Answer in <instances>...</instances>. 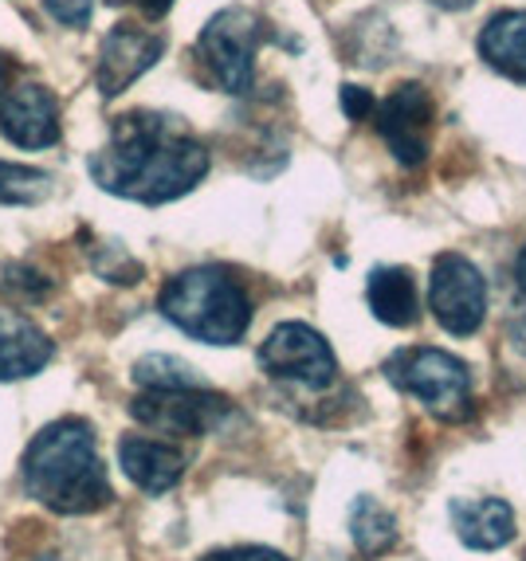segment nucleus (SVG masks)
I'll list each match as a JSON object with an SVG mask.
<instances>
[{"label": "nucleus", "instance_id": "obj_8", "mask_svg": "<svg viewBox=\"0 0 526 561\" xmlns=\"http://www.w3.org/2000/svg\"><path fill=\"white\" fill-rule=\"evenodd\" d=\"M130 416L161 436H208L232 416V401L213 389H178V393L134 397Z\"/></svg>", "mask_w": 526, "mask_h": 561}, {"label": "nucleus", "instance_id": "obj_20", "mask_svg": "<svg viewBox=\"0 0 526 561\" xmlns=\"http://www.w3.org/2000/svg\"><path fill=\"white\" fill-rule=\"evenodd\" d=\"M91 263H94V272L111 283H126V287H130V283L141 279V263L134 260L126 248H118V243H103V248H94Z\"/></svg>", "mask_w": 526, "mask_h": 561}, {"label": "nucleus", "instance_id": "obj_16", "mask_svg": "<svg viewBox=\"0 0 526 561\" xmlns=\"http://www.w3.org/2000/svg\"><path fill=\"white\" fill-rule=\"evenodd\" d=\"M366 302L374 319L393 330L413 327L421 319V290H416L413 272L404 267H374L366 283Z\"/></svg>", "mask_w": 526, "mask_h": 561}, {"label": "nucleus", "instance_id": "obj_23", "mask_svg": "<svg viewBox=\"0 0 526 561\" xmlns=\"http://www.w3.org/2000/svg\"><path fill=\"white\" fill-rule=\"evenodd\" d=\"M374 94L366 91V87H354V83H346L342 87V111H346V118H354V122H362L366 114H374Z\"/></svg>", "mask_w": 526, "mask_h": 561}, {"label": "nucleus", "instance_id": "obj_3", "mask_svg": "<svg viewBox=\"0 0 526 561\" xmlns=\"http://www.w3.org/2000/svg\"><path fill=\"white\" fill-rule=\"evenodd\" d=\"M158 310L205 346H236L252 327V299L225 267H188L161 287Z\"/></svg>", "mask_w": 526, "mask_h": 561}, {"label": "nucleus", "instance_id": "obj_21", "mask_svg": "<svg viewBox=\"0 0 526 561\" xmlns=\"http://www.w3.org/2000/svg\"><path fill=\"white\" fill-rule=\"evenodd\" d=\"M0 287L9 290L16 302H44L47 295H52V279H47V275H39L36 267H28V263H9V267H4V279H0Z\"/></svg>", "mask_w": 526, "mask_h": 561}, {"label": "nucleus", "instance_id": "obj_27", "mask_svg": "<svg viewBox=\"0 0 526 561\" xmlns=\"http://www.w3.org/2000/svg\"><path fill=\"white\" fill-rule=\"evenodd\" d=\"M428 4H436V9H444V12H464V9H471L476 0H428Z\"/></svg>", "mask_w": 526, "mask_h": 561}, {"label": "nucleus", "instance_id": "obj_12", "mask_svg": "<svg viewBox=\"0 0 526 561\" xmlns=\"http://www.w3.org/2000/svg\"><path fill=\"white\" fill-rule=\"evenodd\" d=\"M52 337L16 307H0V381L36 377L52 362Z\"/></svg>", "mask_w": 526, "mask_h": 561}, {"label": "nucleus", "instance_id": "obj_22", "mask_svg": "<svg viewBox=\"0 0 526 561\" xmlns=\"http://www.w3.org/2000/svg\"><path fill=\"white\" fill-rule=\"evenodd\" d=\"M47 16L64 24V28H87L94 12V0H44Z\"/></svg>", "mask_w": 526, "mask_h": 561}, {"label": "nucleus", "instance_id": "obj_9", "mask_svg": "<svg viewBox=\"0 0 526 561\" xmlns=\"http://www.w3.org/2000/svg\"><path fill=\"white\" fill-rule=\"evenodd\" d=\"M165 56V36L161 32L141 28V24H114L99 47V64H94V87L103 99H118L130 83H138L158 59Z\"/></svg>", "mask_w": 526, "mask_h": 561}, {"label": "nucleus", "instance_id": "obj_18", "mask_svg": "<svg viewBox=\"0 0 526 561\" xmlns=\"http://www.w3.org/2000/svg\"><path fill=\"white\" fill-rule=\"evenodd\" d=\"M134 381L146 389V393H178V389H208L205 377L193 369L188 362L170 354H146L134 365Z\"/></svg>", "mask_w": 526, "mask_h": 561}, {"label": "nucleus", "instance_id": "obj_2", "mask_svg": "<svg viewBox=\"0 0 526 561\" xmlns=\"http://www.w3.org/2000/svg\"><path fill=\"white\" fill-rule=\"evenodd\" d=\"M24 486L56 515H91L111 503L99 444L87 421H56L24 451Z\"/></svg>", "mask_w": 526, "mask_h": 561}, {"label": "nucleus", "instance_id": "obj_7", "mask_svg": "<svg viewBox=\"0 0 526 561\" xmlns=\"http://www.w3.org/2000/svg\"><path fill=\"white\" fill-rule=\"evenodd\" d=\"M428 310L456 337H468L483 327V319H488V283L468 255H436L433 275H428Z\"/></svg>", "mask_w": 526, "mask_h": 561}, {"label": "nucleus", "instance_id": "obj_15", "mask_svg": "<svg viewBox=\"0 0 526 561\" xmlns=\"http://www.w3.org/2000/svg\"><path fill=\"white\" fill-rule=\"evenodd\" d=\"M476 47H480V59L491 71H499L511 83H526V12H495L483 24Z\"/></svg>", "mask_w": 526, "mask_h": 561}, {"label": "nucleus", "instance_id": "obj_13", "mask_svg": "<svg viewBox=\"0 0 526 561\" xmlns=\"http://www.w3.org/2000/svg\"><path fill=\"white\" fill-rule=\"evenodd\" d=\"M118 463H123L126 479L141 486L146 495H165L185 476V456L173 444L150 440V436H126L118 444Z\"/></svg>", "mask_w": 526, "mask_h": 561}, {"label": "nucleus", "instance_id": "obj_4", "mask_svg": "<svg viewBox=\"0 0 526 561\" xmlns=\"http://www.w3.org/2000/svg\"><path fill=\"white\" fill-rule=\"evenodd\" d=\"M263 39V20L244 4L220 9L197 36V64L205 79L225 94H248L255 83V51Z\"/></svg>", "mask_w": 526, "mask_h": 561}, {"label": "nucleus", "instance_id": "obj_29", "mask_svg": "<svg viewBox=\"0 0 526 561\" xmlns=\"http://www.w3.org/2000/svg\"><path fill=\"white\" fill-rule=\"evenodd\" d=\"M111 4H123V0H111Z\"/></svg>", "mask_w": 526, "mask_h": 561}, {"label": "nucleus", "instance_id": "obj_19", "mask_svg": "<svg viewBox=\"0 0 526 561\" xmlns=\"http://www.w3.org/2000/svg\"><path fill=\"white\" fill-rule=\"evenodd\" d=\"M52 193V178L44 169L0 161V205H39Z\"/></svg>", "mask_w": 526, "mask_h": 561}, {"label": "nucleus", "instance_id": "obj_5", "mask_svg": "<svg viewBox=\"0 0 526 561\" xmlns=\"http://www.w3.org/2000/svg\"><path fill=\"white\" fill-rule=\"evenodd\" d=\"M389 381L404 389L409 397L424 404V409L441 416V421H464L471 412V374L460 357L444 354V350L421 346V350H401L393 362L386 365Z\"/></svg>", "mask_w": 526, "mask_h": 561}, {"label": "nucleus", "instance_id": "obj_17", "mask_svg": "<svg viewBox=\"0 0 526 561\" xmlns=\"http://www.w3.org/2000/svg\"><path fill=\"white\" fill-rule=\"evenodd\" d=\"M350 534H354V546L366 558H381L397 542V518L377 499L362 495L350 506Z\"/></svg>", "mask_w": 526, "mask_h": 561}, {"label": "nucleus", "instance_id": "obj_25", "mask_svg": "<svg viewBox=\"0 0 526 561\" xmlns=\"http://www.w3.org/2000/svg\"><path fill=\"white\" fill-rule=\"evenodd\" d=\"M138 4H141V12H146L150 20H161L165 12L173 9V0H138Z\"/></svg>", "mask_w": 526, "mask_h": 561}, {"label": "nucleus", "instance_id": "obj_26", "mask_svg": "<svg viewBox=\"0 0 526 561\" xmlns=\"http://www.w3.org/2000/svg\"><path fill=\"white\" fill-rule=\"evenodd\" d=\"M515 290H518V299L526 302V248L518 252V260H515Z\"/></svg>", "mask_w": 526, "mask_h": 561}, {"label": "nucleus", "instance_id": "obj_14", "mask_svg": "<svg viewBox=\"0 0 526 561\" xmlns=\"http://www.w3.org/2000/svg\"><path fill=\"white\" fill-rule=\"evenodd\" d=\"M448 518L471 550H503L515 538V511L503 499H451Z\"/></svg>", "mask_w": 526, "mask_h": 561}, {"label": "nucleus", "instance_id": "obj_11", "mask_svg": "<svg viewBox=\"0 0 526 561\" xmlns=\"http://www.w3.org/2000/svg\"><path fill=\"white\" fill-rule=\"evenodd\" d=\"M0 134L20 150H47L59 141V103L44 83H16L0 94Z\"/></svg>", "mask_w": 526, "mask_h": 561}, {"label": "nucleus", "instance_id": "obj_10", "mask_svg": "<svg viewBox=\"0 0 526 561\" xmlns=\"http://www.w3.org/2000/svg\"><path fill=\"white\" fill-rule=\"evenodd\" d=\"M374 122L381 141L404 169H416L428 158V130H433V99L428 87L401 83L386 103L374 106Z\"/></svg>", "mask_w": 526, "mask_h": 561}, {"label": "nucleus", "instance_id": "obj_6", "mask_svg": "<svg viewBox=\"0 0 526 561\" xmlns=\"http://www.w3.org/2000/svg\"><path fill=\"white\" fill-rule=\"evenodd\" d=\"M260 369L272 381L319 393L334 381L339 362H334V350L327 346V337L319 330H310L307 322H279L260 346Z\"/></svg>", "mask_w": 526, "mask_h": 561}, {"label": "nucleus", "instance_id": "obj_1", "mask_svg": "<svg viewBox=\"0 0 526 561\" xmlns=\"http://www.w3.org/2000/svg\"><path fill=\"white\" fill-rule=\"evenodd\" d=\"M94 185L138 205H170L205 181L208 150L178 114L130 111L114 118L111 138L91 161Z\"/></svg>", "mask_w": 526, "mask_h": 561}, {"label": "nucleus", "instance_id": "obj_28", "mask_svg": "<svg viewBox=\"0 0 526 561\" xmlns=\"http://www.w3.org/2000/svg\"><path fill=\"white\" fill-rule=\"evenodd\" d=\"M0 87H4V56H0Z\"/></svg>", "mask_w": 526, "mask_h": 561}, {"label": "nucleus", "instance_id": "obj_24", "mask_svg": "<svg viewBox=\"0 0 526 561\" xmlns=\"http://www.w3.org/2000/svg\"><path fill=\"white\" fill-rule=\"evenodd\" d=\"M201 561H287V558L275 550H263V546H236V550L208 553V558H201Z\"/></svg>", "mask_w": 526, "mask_h": 561}]
</instances>
